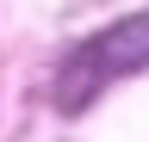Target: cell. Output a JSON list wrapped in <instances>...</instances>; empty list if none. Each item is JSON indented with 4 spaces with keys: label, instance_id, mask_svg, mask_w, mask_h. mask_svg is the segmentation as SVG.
Returning a JSON list of instances; mask_svg holds the SVG:
<instances>
[{
    "label": "cell",
    "instance_id": "obj_1",
    "mask_svg": "<svg viewBox=\"0 0 149 142\" xmlns=\"http://www.w3.org/2000/svg\"><path fill=\"white\" fill-rule=\"evenodd\" d=\"M130 68H149V12H130V19H118L112 31L87 37L68 56V68H56V99L62 105H87L100 80L130 74Z\"/></svg>",
    "mask_w": 149,
    "mask_h": 142
}]
</instances>
